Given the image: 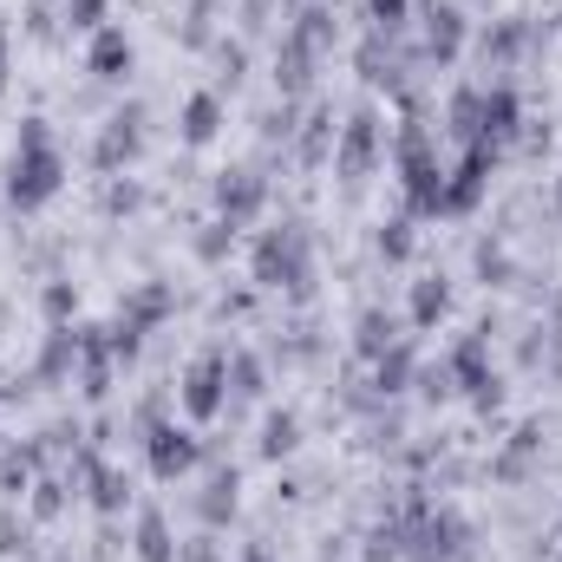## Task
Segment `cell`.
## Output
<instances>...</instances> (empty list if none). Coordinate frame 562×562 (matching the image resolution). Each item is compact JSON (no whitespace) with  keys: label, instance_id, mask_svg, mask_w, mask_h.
Masks as SVG:
<instances>
[{"label":"cell","instance_id":"cell-25","mask_svg":"<svg viewBox=\"0 0 562 562\" xmlns=\"http://www.w3.org/2000/svg\"><path fill=\"white\" fill-rule=\"evenodd\" d=\"M92 477H99V504L119 510V504H125V477H112V471H92Z\"/></svg>","mask_w":562,"mask_h":562},{"label":"cell","instance_id":"cell-3","mask_svg":"<svg viewBox=\"0 0 562 562\" xmlns=\"http://www.w3.org/2000/svg\"><path fill=\"white\" fill-rule=\"evenodd\" d=\"M256 276L301 288V276H307V243H301V229H276V236L256 249Z\"/></svg>","mask_w":562,"mask_h":562},{"label":"cell","instance_id":"cell-21","mask_svg":"<svg viewBox=\"0 0 562 562\" xmlns=\"http://www.w3.org/2000/svg\"><path fill=\"white\" fill-rule=\"evenodd\" d=\"M406 373H413V353H406V347H386V353H380V386L393 393Z\"/></svg>","mask_w":562,"mask_h":562},{"label":"cell","instance_id":"cell-29","mask_svg":"<svg viewBox=\"0 0 562 562\" xmlns=\"http://www.w3.org/2000/svg\"><path fill=\"white\" fill-rule=\"evenodd\" d=\"M249 562H269V550H249Z\"/></svg>","mask_w":562,"mask_h":562},{"label":"cell","instance_id":"cell-24","mask_svg":"<svg viewBox=\"0 0 562 562\" xmlns=\"http://www.w3.org/2000/svg\"><path fill=\"white\" fill-rule=\"evenodd\" d=\"M517 40H524V26H497V33L484 40V53H497V59H510V53H517Z\"/></svg>","mask_w":562,"mask_h":562},{"label":"cell","instance_id":"cell-12","mask_svg":"<svg viewBox=\"0 0 562 562\" xmlns=\"http://www.w3.org/2000/svg\"><path fill=\"white\" fill-rule=\"evenodd\" d=\"M125 66H132V46H125V33L105 26V33L92 40V72H99V79H119Z\"/></svg>","mask_w":562,"mask_h":562},{"label":"cell","instance_id":"cell-15","mask_svg":"<svg viewBox=\"0 0 562 562\" xmlns=\"http://www.w3.org/2000/svg\"><path fill=\"white\" fill-rule=\"evenodd\" d=\"M537 445H543V431H537V425H524V431H517V445L497 458V477H524V464H530V451H537Z\"/></svg>","mask_w":562,"mask_h":562},{"label":"cell","instance_id":"cell-9","mask_svg":"<svg viewBox=\"0 0 562 562\" xmlns=\"http://www.w3.org/2000/svg\"><path fill=\"white\" fill-rule=\"evenodd\" d=\"M190 458H196L190 431H150V471H157V477H177V471H190Z\"/></svg>","mask_w":562,"mask_h":562},{"label":"cell","instance_id":"cell-30","mask_svg":"<svg viewBox=\"0 0 562 562\" xmlns=\"http://www.w3.org/2000/svg\"><path fill=\"white\" fill-rule=\"evenodd\" d=\"M557 347H562V307H557Z\"/></svg>","mask_w":562,"mask_h":562},{"label":"cell","instance_id":"cell-23","mask_svg":"<svg viewBox=\"0 0 562 562\" xmlns=\"http://www.w3.org/2000/svg\"><path fill=\"white\" fill-rule=\"evenodd\" d=\"M229 373H236V393H262V367H256L249 353H236V360H229Z\"/></svg>","mask_w":562,"mask_h":562},{"label":"cell","instance_id":"cell-28","mask_svg":"<svg viewBox=\"0 0 562 562\" xmlns=\"http://www.w3.org/2000/svg\"><path fill=\"white\" fill-rule=\"evenodd\" d=\"M190 562H223V557H216V550H203V543H196V550H190Z\"/></svg>","mask_w":562,"mask_h":562},{"label":"cell","instance_id":"cell-27","mask_svg":"<svg viewBox=\"0 0 562 562\" xmlns=\"http://www.w3.org/2000/svg\"><path fill=\"white\" fill-rule=\"evenodd\" d=\"M105 20V0H72V26H99Z\"/></svg>","mask_w":562,"mask_h":562},{"label":"cell","instance_id":"cell-10","mask_svg":"<svg viewBox=\"0 0 562 562\" xmlns=\"http://www.w3.org/2000/svg\"><path fill=\"white\" fill-rule=\"evenodd\" d=\"M510 132H517V99L497 86V92L484 99V125H477V144H491V150H497V144L510 138Z\"/></svg>","mask_w":562,"mask_h":562},{"label":"cell","instance_id":"cell-8","mask_svg":"<svg viewBox=\"0 0 562 562\" xmlns=\"http://www.w3.org/2000/svg\"><path fill=\"white\" fill-rule=\"evenodd\" d=\"M256 210H262V177H249V170L223 177V216H229V229H236V223H249Z\"/></svg>","mask_w":562,"mask_h":562},{"label":"cell","instance_id":"cell-1","mask_svg":"<svg viewBox=\"0 0 562 562\" xmlns=\"http://www.w3.org/2000/svg\"><path fill=\"white\" fill-rule=\"evenodd\" d=\"M59 177H66V164H59V150L46 138V125L40 119H26V132H20V157H13V203L20 210H33V203H46L53 190H59Z\"/></svg>","mask_w":562,"mask_h":562},{"label":"cell","instance_id":"cell-4","mask_svg":"<svg viewBox=\"0 0 562 562\" xmlns=\"http://www.w3.org/2000/svg\"><path fill=\"white\" fill-rule=\"evenodd\" d=\"M380 157V119L373 112H353L347 119V144H340V177H367Z\"/></svg>","mask_w":562,"mask_h":562},{"label":"cell","instance_id":"cell-26","mask_svg":"<svg viewBox=\"0 0 562 562\" xmlns=\"http://www.w3.org/2000/svg\"><path fill=\"white\" fill-rule=\"evenodd\" d=\"M380 249H386V256H393V262H400V256H406V249H413V229H406V223H393V229H386V236H380Z\"/></svg>","mask_w":562,"mask_h":562},{"label":"cell","instance_id":"cell-13","mask_svg":"<svg viewBox=\"0 0 562 562\" xmlns=\"http://www.w3.org/2000/svg\"><path fill=\"white\" fill-rule=\"evenodd\" d=\"M138 119H144V112H125V119H112V132L99 138V164H105V170H112L119 157H132V150H138Z\"/></svg>","mask_w":562,"mask_h":562},{"label":"cell","instance_id":"cell-5","mask_svg":"<svg viewBox=\"0 0 562 562\" xmlns=\"http://www.w3.org/2000/svg\"><path fill=\"white\" fill-rule=\"evenodd\" d=\"M223 380H229V360H223V353L196 360V367H190V386H183V406H190L196 419H210V413L223 406Z\"/></svg>","mask_w":562,"mask_h":562},{"label":"cell","instance_id":"cell-6","mask_svg":"<svg viewBox=\"0 0 562 562\" xmlns=\"http://www.w3.org/2000/svg\"><path fill=\"white\" fill-rule=\"evenodd\" d=\"M491 144H471V157H464V170L445 183V196H438V210H471L477 203V190H484V170H491Z\"/></svg>","mask_w":562,"mask_h":562},{"label":"cell","instance_id":"cell-31","mask_svg":"<svg viewBox=\"0 0 562 562\" xmlns=\"http://www.w3.org/2000/svg\"><path fill=\"white\" fill-rule=\"evenodd\" d=\"M0 66H7V33H0Z\"/></svg>","mask_w":562,"mask_h":562},{"label":"cell","instance_id":"cell-11","mask_svg":"<svg viewBox=\"0 0 562 562\" xmlns=\"http://www.w3.org/2000/svg\"><path fill=\"white\" fill-rule=\"evenodd\" d=\"M458 40H464V20H458L451 7H431V26H425L431 59H451V53H458Z\"/></svg>","mask_w":562,"mask_h":562},{"label":"cell","instance_id":"cell-17","mask_svg":"<svg viewBox=\"0 0 562 562\" xmlns=\"http://www.w3.org/2000/svg\"><path fill=\"white\" fill-rule=\"evenodd\" d=\"M138 550H144V562H170V530H164V517H157V510H144Z\"/></svg>","mask_w":562,"mask_h":562},{"label":"cell","instance_id":"cell-14","mask_svg":"<svg viewBox=\"0 0 562 562\" xmlns=\"http://www.w3.org/2000/svg\"><path fill=\"white\" fill-rule=\"evenodd\" d=\"M216 119H223V99H216V92H196V99H190V112H183V138H190V144L216 138Z\"/></svg>","mask_w":562,"mask_h":562},{"label":"cell","instance_id":"cell-22","mask_svg":"<svg viewBox=\"0 0 562 562\" xmlns=\"http://www.w3.org/2000/svg\"><path fill=\"white\" fill-rule=\"evenodd\" d=\"M294 431H301V425L288 419V413H281V419H269V438H262V451H269V458H281V451H294Z\"/></svg>","mask_w":562,"mask_h":562},{"label":"cell","instance_id":"cell-18","mask_svg":"<svg viewBox=\"0 0 562 562\" xmlns=\"http://www.w3.org/2000/svg\"><path fill=\"white\" fill-rule=\"evenodd\" d=\"M477 125H484V99H477V92H458V99H451V132H458V138H477Z\"/></svg>","mask_w":562,"mask_h":562},{"label":"cell","instance_id":"cell-2","mask_svg":"<svg viewBox=\"0 0 562 562\" xmlns=\"http://www.w3.org/2000/svg\"><path fill=\"white\" fill-rule=\"evenodd\" d=\"M321 40H327V13H301V26H294V33H288V46H281V86H288V92H301V86H307Z\"/></svg>","mask_w":562,"mask_h":562},{"label":"cell","instance_id":"cell-20","mask_svg":"<svg viewBox=\"0 0 562 562\" xmlns=\"http://www.w3.org/2000/svg\"><path fill=\"white\" fill-rule=\"evenodd\" d=\"M393 347V321L386 314H367L360 321V353H386Z\"/></svg>","mask_w":562,"mask_h":562},{"label":"cell","instance_id":"cell-19","mask_svg":"<svg viewBox=\"0 0 562 562\" xmlns=\"http://www.w3.org/2000/svg\"><path fill=\"white\" fill-rule=\"evenodd\" d=\"M438 314H445V281H419V288H413V321L431 327Z\"/></svg>","mask_w":562,"mask_h":562},{"label":"cell","instance_id":"cell-7","mask_svg":"<svg viewBox=\"0 0 562 562\" xmlns=\"http://www.w3.org/2000/svg\"><path fill=\"white\" fill-rule=\"evenodd\" d=\"M451 380H464V386L477 393V406L497 400V380H491V367H484V340H464V347L451 353Z\"/></svg>","mask_w":562,"mask_h":562},{"label":"cell","instance_id":"cell-16","mask_svg":"<svg viewBox=\"0 0 562 562\" xmlns=\"http://www.w3.org/2000/svg\"><path fill=\"white\" fill-rule=\"evenodd\" d=\"M229 510H236V471H216V477H210V497H203V517L223 524Z\"/></svg>","mask_w":562,"mask_h":562}]
</instances>
